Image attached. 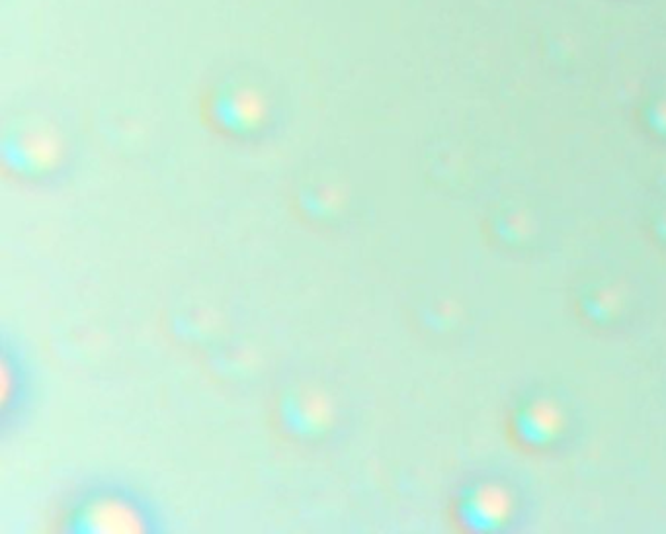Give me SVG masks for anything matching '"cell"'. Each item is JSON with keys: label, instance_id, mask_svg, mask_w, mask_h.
I'll return each mask as SVG.
<instances>
[{"label": "cell", "instance_id": "obj_1", "mask_svg": "<svg viewBox=\"0 0 666 534\" xmlns=\"http://www.w3.org/2000/svg\"><path fill=\"white\" fill-rule=\"evenodd\" d=\"M141 527L137 515L118 501H98L88 505L81 513L79 529L83 531H100V533H120V531H137Z\"/></svg>", "mask_w": 666, "mask_h": 534}, {"label": "cell", "instance_id": "obj_2", "mask_svg": "<svg viewBox=\"0 0 666 534\" xmlns=\"http://www.w3.org/2000/svg\"><path fill=\"white\" fill-rule=\"evenodd\" d=\"M286 423L295 433L311 435L327 421V407L315 398H293L286 403Z\"/></svg>", "mask_w": 666, "mask_h": 534}]
</instances>
